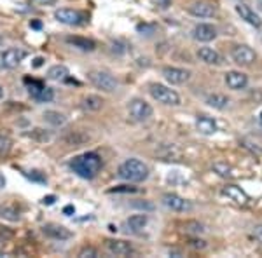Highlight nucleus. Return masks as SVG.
Instances as JSON below:
<instances>
[{
    "label": "nucleus",
    "mask_w": 262,
    "mask_h": 258,
    "mask_svg": "<svg viewBox=\"0 0 262 258\" xmlns=\"http://www.w3.org/2000/svg\"><path fill=\"white\" fill-rule=\"evenodd\" d=\"M69 68L65 65H54L48 70V77L51 80H65L69 79Z\"/></svg>",
    "instance_id": "27"
},
{
    "label": "nucleus",
    "mask_w": 262,
    "mask_h": 258,
    "mask_svg": "<svg viewBox=\"0 0 262 258\" xmlns=\"http://www.w3.org/2000/svg\"><path fill=\"white\" fill-rule=\"evenodd\" d=\"M37 4H40V6H53L56 0H35Z\"/></svg>",
    "instance_id": "36"
},
{
    "label": "nucleus",
    "mask_w": 262,
    "mask_h": 258,
    "mask_svg": "<svg viewBox=\"0 0 262 258\" xmlns=\"http://www.w3.org/2000/svg\"><path fill=\"white\" fill-rule=\"evenodd\" d=\"M117 175L119 178L126 181H133V183H140L149 178V166H147L143 160L140 159H126L117 169Z\"/></svg>",
    "instance_id": "2"
},
{
    "label": "nucleus",
    "mask_w": 262,
    "mask_h": 258,
    "mask_svg": "<svg viewBox=\"0 0 262 258\" xmlns=\"http://www.w3.org/2000/svg\"><path fill=\"white\" fill-rule=\"evenodd\" d=\"M135 208H147V209H154V206H152V204H147V202H137V204H135Z\"/></svg>",
    "instance_id": "35"
},
{
    "label": "nucleus",
    "mask_w": 262,
    "mask_h": 258,
    "mask_svg": "<svg viewBox=\"0 0 262 258\" xmlns=\"http://www.w3.org/2000/svg\"><path fill=\"white\" fill-rule=\"evenodd\" d=\"M222 196H226L227 199L234 201L236 204H239V206H247L248 201H250V197L247 196V192H245L242 187H238V185H232V183L222 187Z\"/></svg>",
    "instance_id": "13"
},
{
    "label": "nucleus",
    "mask_w": 262,
    "mask_h": 258,
    "mask_svg": "<svg viewBox=\"0 0 262 258\" xmlns=\"http://www.w3.org/2000/svg\"><path fill=\"white\" fill-rule=\"evenodd\" d=\"M101 166H103V162L96 152H86V154H81L70 160V169L84 180L95 178L100 173Z\"/></svg>",
    "instance_id": "1"
},
{
    "label": "nucleus",
    "mask_w": 262,
    "mask_h": 258,
    "mask_svg": "<svg viewBox=\"0 0 262 258\" xmlns=\"http://www.w3.org/2000/svg\"><path fill=\"white\" fill-rule=\"evenodd\" d=\"M6 189V178H4V175L0 173V190Z\"/></svg>",
    "instance_id": "37"
},
{
    "label": "nucleus",
    "mask_w": 262,
    "mask_h": 258,
    "mask_svg": "<svg viewBox=\"0 0 262 258\" xmlns=\"http://www.w3.org/2000/svg\"><path fill=\"white\" fill-rule=\"evenodd\" d=\"M28 178H33V180H37V181H46L44 176H40L39 175V171H32V175H27Z\"/></svg>",
    "instance_id": "34"
},
{
    "label": "nucleus",
    "mask_w": 262,
    "mask_h": 258,
    "mask_svg": "<svg viewBox=\"0 0 262 258\" xmlns=\"http://www.w3.org/2000/svg\"><path fill=\"white\" fill-rule=\"evenodd\" d=\"M101 105H103V100L96 95H88L81 100V107L82 110H86V112H98L101 108Z\"/></svg>",
    "instance_id": "23"
},
{
    "label": "nucleus",
    "mask_w": 262,
    "mask_h": 258,
    "mask_svg": "<svg viewBox=\"0 0 262 258\" xmlns=\"http://www.w3.org/2000/svg\"><path fill=\"white\" fill-rule=\"evenodd\" d=\"M12 149V138L7 133L0 131V155H7Z\"/></svg>",
    "instance_id": "29"
},
{
    "label": "nucleus",
    "mask_w": 262,
    "mask_h": 258,
    "mask_svg": "<svg viewBox=\"0 0 262 258\" xmlns=\"http://www.w3.org/2000/svg\"><path fill=\"white\" fill-rule=\"evenodd\" d=\"M44 121L48 122V124L54 126V128H60L67 122L65 115L60 112H56V110H48V112H44Z\"/></svg>",
    "instance_id": "26"
},
{
    "label": "nucleus",
    "mask_w": 262,
    "mask_h": 258,
    "mask_svg": "<svg viewBox=\"0 0 262 258\" xmlns=\"http://www.w3.org/2000/svg\"><path fill=\"white\" fill-rule=\"evenodd\" d=\"M88 79H90V82L96 89H101L103 92H114L117 89V86H119L117 79L105 70H91L88 74Z\"/></svg>",
    "instance_id": "4"
},
{
    "label": "nucleus",
    "mask_w": 262,
    "mask_h": 258,
    "mask_svg": "<svg viewBox=\"0 0 262 258\" xmlns=\"http://www.w3.org/2000/svg\"><path fill=\"white\" fill-rule=\"evenodd\" d=\"M198 58H200L203 63H206V65L219 66L224 63L222 54L219 53V51H215L213 48H200L198 49Z\"/></svg>",
    "instance_id": "18"
},
{
    "label": "nucleus",
    "mask_w": 262,
    "mask_h": 258,
    "mask_svg": "<svg viewBox=\"0 0 262 258\" xmlns=\"http://www.w3.org/2000/svg\"><path fill=\"white\" fill-rule=\"evenodd\" d=\"M229 98L226 95H219V92H213V95H208L206 96V105L212 107L215 110H224L229 107Z\"/></svg>",
    "instance_id": "22"
},
{
    "label": "nucleus",
    "mask_w": 262,
    "mask_h": 258,
    "mask_svg": "<svg viewBox=\"0 0 262 258\" xmlns=\"http://www.w3.org/2000/svg\"><path fill=\"white\" fill-rule=\"evenodd\" d=\"M112 192H137V189L135 187H126V185H122V187H116L112 190Z\"/></svg>",
    "instance_id": "32"
},
{
    "label": "nucleus",
    "mask_w": 262,
    "mask_h": 258,
    "mask_svg": "<svg viewBox=\"0 0 262 258\" xmlns=\"http://www.w3.org/2000/svg\"><path fill=\"white\" fill-rule=\"evenodd\" d=\"M149 92L156 101H159V103H163V105H168V107H179L182 103L179 92L175 89H171V87L164 86V84H150Z\"/></svg>",
    "instance_id": "3"
},
{
    "label": "nucleus",
    "mask_w": 262,
    "mask_h": 258,
    "mask_svg": "<svg viewBox=\"0 0 262 258\" xmlns=\"http://www.w3.org/2000/svg\"><path fill=\"white\" fill-rule=\"evenodd\" d=\"M42 232H44V236L54 241H67L72 238V232L60 223H46V225H42Z\"/></svg>",
    "instance_id": "11"
},
{
    "label": "nucleus",
    "mask_w": 262,
    "mask_h": 258,
    "mask_svg": "<svg viewBox=\"0 0 262 258\" xmlns=\"http://www.w3.org/2000/svg\"><path fill=\"white\" fill-rule=\"evenodd\" d=\"M224 80H226L227 87L232 91H242L248 86V77L243 74V72H236V70L227 72Z\"/></svg>",
    "instance_id": "15"
},
{
    "label": "nucleus",
    "mask_w": 262,
    "mask_h": 258,
    "mask_svg": "<svg viewBox=\"0 0 262 258\" xmlns=\"http://www.w3.org/2000/svg\"><path fill=\"white\" fill-rule=\"evenodd\" d=\"M79 256L81 258H96L98 253H96L95 248H82L81 251H79Z\"/></svg>",
    "instance_id": "30"
},
{
    "label": "nucleus",
    "mask_w": 262,
    "mask_h": 258,
    "mask_svg": "<svg viewBox=\"0 0 262 258\" xmlns=\"http://www.w3.org/2000/svg\"><path fill=\"white\" fill-rule=\"evenodd\" d=\"M2 98H4V87L0 86V100H2Z\"/></svg>",
    "instance_id": "42"
},
{
    "label": "nucleus",
    "mask_w": 262,
    "mask_h": 258,
    "mask_svg": "<svg viewBox=\"0 0 262 258\" xmlns=\"http://www.w3.org/2000/svg\"><path fill=\"white\" fill-rule=\"evenodd\" d=\"M191 246H194V248H206V243H205V241H203V239H200V241H198V239H192L191 241Z\"/></svg>",
    "instance_id": "33"
},
{
    "label": "nucleus",
    "mask_w": 262,
    "mask_h": 258,
    "mask_svg": "<svg viewBox=\"0 0 262 258\" xmlns=\"http://www.w3.org/2000/svg\"><path fill=\"white\" fill-rule=\"evenodd\" d=\"M253 238L259 241V243H262V225H255V228H253Z\"/></svg>",
    "instance_id": "31"
},
{
    "label": "nucleus",
    "mask_w": 262,
    "mask_h": 258,
    "mask_svg": "<svg viewBox=\"0 0 262 258\" xmlns=\"http://www.w3.org/2000/svg\"><path fill=\"white\" fill-rule=\"evenodd\" d=\"M196 128H198V131H200L201 134H206V136H210V134L217 133L219 126H217V122H215V119H212V117L200 115L196 119Z\"/></svg>",
    "instance_id": "20"
},
{
    "label": "nucleus",
    "mask_w": 262,
    "mask_h": 258,
    "mask_svg": "<svg viewBox=\"0 0 262 258\" xmlns=\"http://www.w3.org/2000/svg\"><path fill=\"white\" fill-rule=\"evenodd\" d=\"M25 58H27V51L19 48L0 51V70H14Z\"/></svg>",
    "instance_id": "5"
},
{
    "label": "nucleus",
    "mask_w": 262,
    "mask_h": 258,
    "mask_svg": "<svg viewBox=\"0 0 262 258\" xmlns=\"http://www.w3.org/2000/svg\"><path fill=\"white\" fill-rule=\"evenodd\" d=\"M231 58L232 61L236 63V65L239 66H250L253 61L257 60V54L255 51H253L252 48H248V45H234L231 51Z\"/></svg>",
    "instance_id": "8"
},
{
    "label": "nucleus",
    "mask_w": 262,
    "mask_h": 258,
    "mask_svg": "<svg viewBox=\"0 0 262 258\" xmlns=\"http://www.w3.org/2000/svg\"><path fill=\"white\" fill-rule=\"evenodd\" d=\"M67 44H70L72 48H75V49H79V51H84V53H91V51H95L96 49V44H95V40H91V39H86V37H79V35H75V37H67Z\"/></svg>",
    "instance_id": "19"
},
{
    "label": "nucleus",
    "mask_w": 262,
    "mask_h": 258,
    "mask_svg": "<svg viewBox=\"0 0 262 258\" xmlns=\"http://www.w3.org/2000/svg\"><path fill=\"white\" fill-rule=\"evenodd\" d=\"M259 6H260V7H262V0H259Z\"/></svg>",
    "instance_id": "44"
},
{
    "label": "nucleus",
    "mask_w": 262,
    "mask_h": 258,
    "mask_svg": "<svg viewBox=\"0 0 262 258\" xmlns=\"http://www.w3.org/2000/svg\"><path fill=\"white\" fill-rule=\"evenodd\" d=\"M212 168H213V171L217 173L219 176H222V178H232V176H236L234 168H232L231 164H227V162H222V160L213 162Z\"/></svg>",
    "instance_id": "25"
},
{
    "label": "nucleus",
    "mask_w": 262,
    "mask_h": 258,
    "mask_svg": "<svg viewBox=\"0 0 262 258\" xmlns=\"http://www.w3.org/2000/svg\"><path fill=\"white\" fill-rule=\"evenodd\" d=\"M33 28H40V23H37V21H33V23H30Z\"/></svg>",
    "instance_id": "41"
},
{
    "label": "nucleus",
    "mask_w": 262,
    "mask_h": 258,
    "mask_svg": "<svg viewBox=\"0 0 262 258\" xmlns=\"http://www.w3.org/2000/svg\"><path fill=\"white\" fill-rule=\"evenodd\" d=\"M35 101H39V103H49V101H53L54 98V89H51L48 86H42V89L37 92V95L32 96Z\"/></svg>",
    "instance_id": "28"
},
{
    "label": "nucleus",
    "mask_w": 262,
    "mask_h": 258,
    "mask_svg": "<svg viewBox=\"0 0 262 258\" xmlns=\"http://www.w3.org/2000/svg\"><path fill=\"white\" fill-rule=\"evenodd\" d=\"M189 12L192 16H196V18H213L215 12H217V7L212 2L200 0V2H194L189 6Z\"/></svg>",
    "instance_id": "14"
},
{
    "label": "nucleus",
    "mask_w": 262,
    "mask_h": 258,
    "mask_svg": "<svg viewBox=\"0 0 262 258\" xmlns=\"http://www.w3.org/2000/svg\"><path fill=\"white\" fill-rule=\"evenodd\" d=\"M260 121H262V112H260Z\"/></svg>",
    "instance_id": "45"
},
{
    "label": "nucleus",
    "mask_w": 262,
    "mask_h": 258,
    "mask_svg": "<svg viewBox=\"0 0 262 258\" xmlns=\"http://www.w3.org/2000/svg\"><path fill=\"white\" fill-rule=\"evenodd\" d=\"M128 112H129V115H131V119H133V121L145 122V121H149L152 117L154 110H152V107L147 103L145 100L133 98L129 101V105H128Z\"/></svg>",
    "instance_id": "6"
},
{
    "label": "nucleus",
    "mask_w": 262,
    "mask_h": 258,
    "mask_svg": "<svg viewBox=\"0 0 262 258\" xmlns=\"http://www.w3.org/2000/svg\"><path fill=\"white\" fill-rule=\"evenodd\" d=\"M105 246H107L108 251L116 256H129L133 253V246L126 241H121V239H108L105 241Z\"/></svg>",
    "instance_id": "16"
},
{
    "label": "nucleus",
    "mask_w": 262,
    "mask_h": 258,
    "mask_svg": "<svg viewBox=\"0 0 262 258\" xmlns=\"http://www.w3.org/2000/svg\"><path fill=\"white\" fill-rule=\"evenodd\" d=\"M42 61H44L42 58H35V61H33V66H35V68H37V66H40Z\"/></svg>",
    "instance_id": "39"
},
{
    "label": "nucleus",
    "mask_w": 262,
    "mask_h": 258,
    "mask_svg": "<svg viewBox=\"0 0 262 258\" xmlns=\"http://www.w3.org/2000/svg\"><path fill=\"white\" fill-rule=\"evenodd\" d=\"M163 204L166 206L168 209L171 211H177V213H187V211L192 209V202L184 199L179 194H173V192H168L163 196Z\"/></svg>",
    "instance_id": "9"
},
{
    "label": "nucleus",
    "mask_w": 262,
    "mask_h": 258,
    "mask_svg": "<svg viewBox=\"0 0 262 258\" xmlns=\"http://www.w3.org/2000/svg\"><path fill=\"white\" fill-rule=\"evenodd\" d=\"M54 18L63 25H69V27H79V25L88 23V14L75 9H56Z\"/></svg>",
    "instance_id": "7"
},
{
    "label": "nucleus",
    "mask_w": 262,
    "mask_h": 258,
    "mask_svg": "<svg viewBox=\"0 0 262 258\" xmlns=\"http://www.w3.org/2000/svg\"><path fill=\"white\" fill-rule=\"evenodd\" d=\"M54 202V197L49 196V197H44V204H53Z\"/></svg>",
    "instance_id": "38"
},
{
    "label": "nucleus",
    "mask_w": 262,
    "mask_h": 258,
    "mask_svg": "<svg viewBox=\"0 0 262 258\" xmlns=\"http://www.w3.org/2000/svg\"><path fill=\"white\" fill-rule=\"evenodd\" d=\"M147 222H149V218H147L145 213L133 215V217H129L128 220H126V227H128L129 232H135V234H138V232H142L143 228H145Z\"/></svg>",
    "instance_id": "21"
},
{
    "label": "nucleus",
    "mask_w": 262,
    "mask_h": 258,
    "mask_svg": "<svg viewBox=\"0 0 262 258\" xmlns=\"http://www.w3.org/2000/svg\"><path fill=\"white\" fill-rule=\"evenodd\" d=\"M192 37H194V40H198V42H212L217 39V28L208 23H200L194 27Z\"/></svg>",
    "instance_id": "12"
},
{
    "label": "nucleus",
    "mask_w": 262,
    "mask_h": 258,
    "mask_svg": "<svg viewBox=\"0 0 262 258\" xmlns=\"http://www.w3.org/2000/svg\"><path fill=\"white\" fill-rule=\"evenodd\" d=\"M163 77L173 86H180V84H185L191 79V72L185 68H179V66H164Z\"/></svg>",
    "instance_id": "10"
},
{
    "label": "nucleus",
    "mask_w": 262,
    "mask_h": 258,
    "mask_svg": "<svg viewBox=\"0 0 262 258\" xmlns=\"http://www.w3.org/2000/svg\"><path fill=\"white\" fill-rule=\"evenodd\" d=\"M236 12L239 14V18H242L243 21H247L248 25H252V27H255V28L262 27L260 16L257 14L253 9H250L248 6H245V4H238V6H236Z\"/></svg>",
    "instance_id": "17"
},
{
    "label": "nucleus",
    "mask_w": 262,
    "mask_h": 258,
    "mask_svg": "<svg viewBox=\"0 0 262 258\" xmlns=\"http://www.w3.org/2000/svg\"><path fill=\"white\" fill-rule=\"evenodd\" d=\"M0 218L7 220V222H19V209L12 204H0Z\"/></svg>",
    "instance_id": "24"
},
{
    "label": "nucleus",
    "mask_w": 262,
    "mask_h": 258,
    "mask_svg": "<svg viewBox=\"0 0 262 258\" xmlns=\"http://www.w3.org/2000/svg\"><path fill=\"white\" fill-rule=\"evenodd\" d=\"M2 44H4V37L0 35V45H2Z\"/></svg>",
    "instance_id": "43"
},
{
    "label": "nucleus",
    "mask_w": 262,
    "mask_h": 258,
    "mask_svg": "<svg viewBox=\"0 0 262 258\" xmlns=\"http://www.w3.org/2000/svg\"><path fill=\"white\" fill-rule=\"evenodd\" d=\"M74 206H67V208H65V213H74Z\"/></svg>",
    "instance_id": "40"
}]
</instances>
